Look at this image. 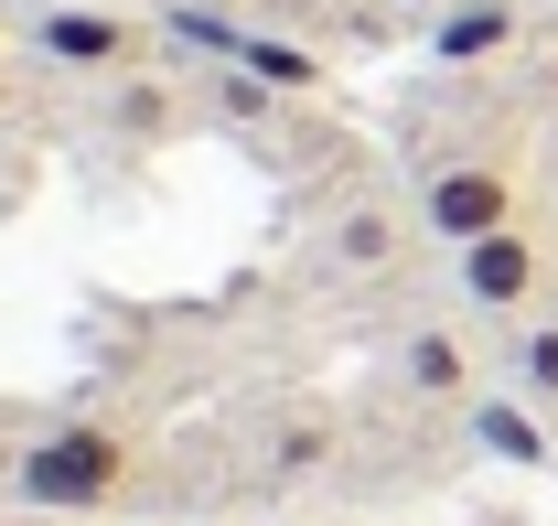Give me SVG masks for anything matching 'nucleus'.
Masks as SVG:
<instances>
[{
  "mask_svg": "<svg viewBox=\"0 0 558 526\" xmlns=\"http://www.w3.org/2000/svg\"><path fill=\"white\" fill-rule=\"evenodd\" d=\"M161 44H183V55H215V65H236L247 22H226L215 0H172V11H161Z\"/></svg>",
  "mask_w": 558,
  "mask_h": 526,
  "instance_id": "nucleus-8",
  "label": "nucleus"
},
{
  "mask_svg": "<svg viewBox=\"0 0 558 526\" xmlns=\"http://www.w3.org/2000/svg\"><path fill=\"white\" fill-rule=\"evenodd\" d=\"M505 44H515V11H505V0H462V11L429 22V55H440V65H484Z\"/></svg>",
  "mask_w": 558,
  "mask_h": 526,
  "instance_id": "nucleus-6",
  "label": "nucleus"
},
{
  "mask_svg": "<svg viewBox=\"0 0 558 526\" xmlns=\"http://www.w3.org/2000/svg\"><path fill=\"white\" fill-rule=\"evenodd\" d=\"M398 11H429V22H440V11H462V0H398Z\"/></svg>",
  "mask_w": 558,
  "mask_h": 526,
  "instance_id": "nucleus-14",
  "label": "nucleus"
},
{
  "mask_svg": "<svg viewBox=\"0 0 558 526\" xmlns=\"http://www.w3.org/2000/svg\"><path fill=\"white\" fill-rule=\"evenodd\" d=\"M130 430H108V419H54V430H33L22 441V473H11V494H22V516H108L119 494H130Z\"/></svg>",
  "mask_w": 558,
  "mask_h": 526,
  "instance_id": "nucleus-1",
  "label": "nucleus"
},
{
  "mask_svg": "<svg viewBox=\"0 0 558 526\" xmlns=\"http://www.w3.org/2000/svg\"><path fill=\"white\" fill-rule=\"evenodd\" d=\"M398 387L409 397H473V344L451 323H418L409 344H398Z\"/></svg>",
  "mask_w": 558,
  "mask_h": 526,
  "instance_id": "nucleus-5",
  "label": "nucleus"
},
{
  "mask_svg": "<svg viewBox=\"0 0 558 526\" xmlns=\"http://www.w3.org/2000/svg\"><path fill=\"white\" fill-rule=\"evenodd\" d=\"M11 473H22V441H0V494H11Z\"/></svg>",
  "mask_w": 558,
  "mask_h": 526,
  "instance_id": "nucleus-13",
  "label": "nucleus"
},
{
  "mask_svg": "<svg viewBox=\"0 0 558 526\" xmlns=\"http://www.w3.org/2000/svg\"><path fill=\"white\" fill-rule=\"evenodd\" d=\"M333 259H344V268H365V279H376V268H398V215L354 204L344 226H333Z\"/></svg>",
  "mask_w": 558,
  "mask_h": 526,
  "instance_id": "nucleus-11",
  "label": "nucleus"
},
{
  "mask_svg": "<svg viewBox=\"0 0 558 526\" xmlns=\"http://www.w3.org/2000/svg\"><path fill=\"white\" fill-rule=\"evenodd\" d=\"M236 65L258 75V86H279V97H312V86H323V55H301V44H279V33H247Z\"/></svg>",
  "mask_w": 558,
  "mask_h": 526,
  "instance_id": "nucleus-9",
  "label": "nucleus"
},
{
  "mask_svg": "<svg viewBox=\"0 0 558 526\" xmlns=\"http://www.w3.org/2000/svg\"><path fill=\"white\" fill-rule=\"evenodd\" d=\"M140 44H150L140 22L86 11V0H65V11H44V22H33V55H54V65H75V75H130Z\"/></svg>",
  "mask_w": 558,
  "mask_h": 526,
  "instance_id": "nucleus-4",
  "label": "nucleus"
},
{
  "mask_svg": "<svg viewBox=\"0 0 558 526\" xmlns=\"http://www.w3.org/2000/svg\"><path fill=\"white\" fill-rule=\"evenodd\" d=\"M0 526H22V516H0Z\"/></svg>",
  "mask_w": 558,
  "mask_h": 526,
  "instance_id": "nucleus-15",
  "label": "nucleus"
},
{
  "mask_svg": "<svg viewBox=\"0 0 558 526\" xmlns=\"http://www.w3.org/2000/svg\"><path fill=\"white\" fill-rule=\"evenodd\" d=\"M279 473V483H290V473H323V462H333V419H323V408H301V419H269V452H258Z\"/></svg>",
  "mask_w": 558,
  "mask_h": 526,
  "instance_id": "nucleus-10",
  "label": "nucleus"
},
{
  "mask_svg": "<svg viewBox=\"0 0 558 526\" xmlns=\"http://www.w3.org/2000/svg\"><path fill=\"white\" fill-rule=\"evenodd\" d=\"M537 279H548V248H537L526 226H494V237H473V248H451V290H462V312H526Z\"/></svg>",
  "mask_w": 558,
  "mask_h": 526,
  "instance_id": "nucleus-3",
  "label": "nucleus"
},
{
  "mask_svg": "<svg viewBox=\"0 0 558 526\" xmlns=\"http://www.w3.org/2000/svg\"><path fill=\"white\" fill-rule=\"evenodd\" d=\"M473 441L494 462H548V430H537V408H515V397H473Z\"/></svg>",
  "mask_w": 558,
  "mask_h": 526,
  "instance_id": "nucleus-7",
  "label": "nucleus"
},
{
  "mask_svg": "<svg viewBox=\"0 0 558 526\" xmlns=\"http://www.w3.org/2000/svg\"><path fill=\"white\" fill-rule=\"evenodd\" d=\"M418 226H429L440 248H473L494 226H515V172H505V162H440V172L418 183Z\"/></svg>",
  "mask_w": 558,
  "mask_h": 526,
  "instance_id": "nucleus-2",
  "label": "nucleus"
},
{
  "mask_svg": "<svg viewBox=\"0 0 558 526\" xmlns=\"http://www.w3.org/2000/svg\"><path fill=\"white\" fill-rule=\"evenodd\" d=\"M515 387H526V397H558V323H526V333H515Z\"/></svg>",
  "mask_w": 558,
  "mask_h": 526,
  "instance_id": "nucleus-12",
  "label": "nucleus"
}]
</instances>
